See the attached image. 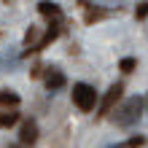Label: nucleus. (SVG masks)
<instances>
[{"label":"nucleus","instance_id":"f257e3e1","mask_svg":"<svg viewBox=\"0 0 148 148\" xmlns=\"http://www.w3.org/2000/svg\"><path fill=\"white\" fill-rule=\"evenodd\" d=\"M140 113H143V100L140 97H129V100H124V105L116 110L113 119H116L119 127H132V124H137Z\"/></svg>","mask_w":148,"mask_h":148},{"label":"nucleus","instance_id":"f03ea898","mask_svg":"<svg viewBox=\"0 0 148 148\" xmlns=\"http://www.w3.org/2000/svg\"><path fill=\"white\" fill-rule=\"evenodd\" d=\"M73 102L81 113H92L97 105V92L89 84H73Z\"/></svg>","mask_w":148,"mask_h":148},{"label":"nucleus","instance_id":"7ed1b4c3","mask_svg":"<svg viewBox=\"0 0 148 148\" xmlns=\"http://www.w3.org/2000/svg\"><path fill=\"white\" fill-rule=\"evenodd\" d=\"M121 94H124V84H113L110 89L105 92V97H102V102H100V116H108V113H113V108H116V102L121 100Z\"/></svg>","mask_w":148,"mask_h":148},{"label":"nucleus","instance_id":"20e7f679","mask_svg":"<svg viewBox=\"0 0 148 148\" xmlns=\"http://www.w3.org/2000/svg\"><path fill=\"white\" fill-rule=\"evenodd\" d=\"M19 143L22 145H35L38 143V124L32 119L22 121V129H19Z\"/></svg>","mask_w":148,"mask_h":148},{"label":"nucleus","instance_id":"39448f33","mask_svg":"<svg viewBox=\"0 0 148 148\" xmlns=\"http://www.w3.org/2000/svg\"><path fill=\"white\" fill-rule=\"evenodd\" d=\"M67 84V78L62 70H57V67H51V70L46 73V89L49 92H57V89H62V86Z\"/></svg>","mask_w":148,"mask_h":148},{"label":"nucleus","instance_id":"423d86ee","mask_svg":"<svg viewBox=\"0 0 148 148\" xmlns=\"http://www.w3.org/2000/svg\"><path fill=\"white\" fill-rule=\"evenodd\" d=\"M57 35H59V24H49L46 35H43V38H40V40L35 43V46L30 49V51H43V49H46V46H49L51 40H57Z\"/></svg>","mask_w":148,"mask_h":148},{"label":"nucleus","instance_id":"0eeeda50","mask_svg":"<svg viewBox=\"0 0 148 148\" xmlns=\"http://www.w3.org/2000/svg\"><path fill=\"white\" fill-rule=\"evenodd\" d=\"M38 11H40V16H46V19H59V16H62V8L57 3H51V0H43L38 5Z\"/></svg>","mask_w":148,"mask_h":148},{"label":"nucleus","instance_id":"6e6552de","mask_svg":"<svg viewBox=\"0 0 148 148\" xmlns=\"http://www.w3.org/2000/svg\"><path fill=\"white\" fill-rule=\"evenodd\" d=\"M19 105V94L11 89H0V108H16Z\"/></svg>","mask_w":148,"mask_h":148},{"label":"nucleus","instance_id":"1a4fd4ad","mask_svg":"<svg viewBox=\"0 0 148 148\" xmlns=\"http://www.w3.org/2000/svg\"><path fill=\"white\" fill-rule=\"evenodd\" d=\"M16 121H19V113H16V110H5V113H0V129H3V127H14Z\"/></svg>","mask_w":148,"mask_h":148},{"label":"nucleus","instance_id":"9d476101","mask_svg":"<svg viewBox=\"0 0 148 148\" xmlns=\"http://www.w3.org/2000/svg\"><path fill=\"white\" fill-rule=\"evenodd\" d=\"M81 3H84V0H81ZM84 5H86V3H84ZM102 16H105V14H102L100 8H92V5H86V16H84V19H86V24L97 22V19H102Z\"/></svg>","mask_w":148,"mask_h":148},{"label":"nucleus","instance_id":"9b49d317","mask_svg":"<svg viewBox=\"0 0 148 148\" xmlns=\"http://www.w3.org/2000/svg\"><path fill=\"white\" fill-rule=\"evenodd\" d=\"M135 67H137V59H132V57H124V59L119 62V70H121V73H132Z\"/></svg>","mask_w":148,"mask_h":148},{"label":"nucleus","instance_id":"f8f14e48","mask_svg":"<svg viewBox=\"0 0 148 148\" xmlns=\"http://www.w3.org/2000/svg\"><path fill=\"white\" fill-rule=\"evenodd\" d=\"M145 16H148V3H140L135 8V19H145Z\"/></svg>","mask_w":148,"mask_h":148},{"label":"nucleus","instance_id":"ddd939ff","mask_svg":"<svg viewBox=\"0 0 148 148\" xmlns=\"http://www.w3.org/2000/svg\"><path fill=\"white\" fill-rule=\"evenodd\" d=\"M143 143H145V137H143V135H137V137H129L127 148H137V145H143Z\"/></svg>","mask_w":148,"mask_h":148},{"label":"nucleus","instance_id":"4468645a","mask_svg":"<svg viewBox=\"0 0 148 148\" xmlns=\"http://www.w3.org/2000/svg\"><path fill=\"white\" fill-rule=\"evenodd\" d=\"M8 148H22V145H8Z\"/></svg>","mask_w":148,"mask_h":148},{"label":"nucleus","instance_id":"2eb2a0df","mask_svg":"<svg viewBox=\"0 0 148 148\" xmlns=\"http://www.w3.org/2000/svg\"><path fill=\"white\" fill-rule=\"evenodd\" d=\"M145 102H148V100H145Z\"/></svg>","mask_w":148,"mask_h":148}]
</instances>
